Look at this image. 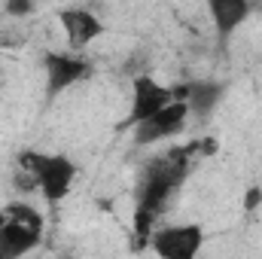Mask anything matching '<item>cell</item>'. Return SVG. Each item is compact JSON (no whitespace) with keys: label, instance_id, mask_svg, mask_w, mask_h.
Wrapping results in <instances>:
<instances>
[{"label":"cell","instance_id":"cell-1","mask_svg":"<svg viewBox=\"0 0 262 259\" xmlns=\"http://www.w3.org/2000/svg\"><path fill=\"white\" fill-rule=\"evenodd\" d=\"M18 168L31 189L43 195L46 204H58L73 192L76 183V162L64 153H43V149H25L18 153Z\"/></svg>","mask_w":262,"mask_h":259},{"label":"cell","instance_id":"cell-2","mask_svg":"<svg viewBox=\"0 0 262 259\" xmlns=\"http://www.w3.org/2000/svg\"><path fill=\"white\" fill-rule=\"evenodd\" d=\"M43 238V213L28 201H9L0 207V259L31 253Z\"/></svg>","mask_w":262,"mask_h":259},{"label":"cell","instance_id":"cell-3","mask_svg":"<svg viewBox=\"0 0 262 259\" xmlns=\"http://www.w3.org/2000/svg\"><path fill=\"white\" fill-rule=\"evenodd\" d=\"M204 247L201 223H171L149 232V250L162 259H195Z\"/></svg>","mask_w":262,"mask_h":259},{"label":"cell","instance_id":"cell-4","mask_svg":"<svg viewBox=\"0 0 262 259\" xmlns=\"http://www.w3.org/2000/svg\"><path fill=\"white\" fill-rule=\"evenodd\" d=\"M92 70H95L92 61L82 52H73V49H67V52H46L43 55V73H46L49 98L64 95L67 89L85 82L92 76Z\"/></svg>","mask_w":262,"mask_h":259},{"label":"cell","instance_id":"cell-5","mask_svg":"<svg viewBox=\"0 0 262 259\" xmlns=\"http://www.w3.org/2000/svg\"><path fill=\"white\" fill-rule=\"evenodd\" d=\"M186 92H189V85H183V92H180L174 85H162L152 76H137L131 82V107H128V116H125V128H134L146 116L159 113L174 98H186Z\"/></svg>","mask_w":262,"mask_h":259},{"label":"cell","instance_id":"cell-6","mask_svg":"<svg viewBox=\"0 0 262 259\" xmlns=\"http://www.w3.org/2000/svg\"><path fill=\"white\" fill-rule=\"evenodd\" d=\"M189 104H186V98H174L171 104H165L159 113H152V116H146L143 122H137L134 125V143L137 146H152V143H159V140H168V137H177L180 131L186 128V122H189Z\"/></svg>","mask_w":262,"mask_h":259},{"label":"cell","instance_id":"cell-7","mask_svg":"<svg viewBox=\"0 0 262 259\" xmlns=\"http://www.w3.org/2000/svg\"><path fill=\"white\" fill-rule=\"evenodd\" d=\"M58 25H61L67 46L73 52H85L95 40H101L107 34L104 18L98 12H92L89 6H82V3H73V6L58 9Z\"/></svg>","mask_w":262,"mask_h":259},{"label":"cell","instance_id":"cell-8","mask_svg":"<svg viewBox=\"0 0 262 259\" xmlns=\"http://www.w3.org/2000/svg\"><path fill=\"white\" fill-rule=\"evenodd\" d=\"M216 40H232L253 15V0H204Z\"/></svg>","mask_w":262,"mask_h":259},{"label":"cell","instance_id":"cell-9","mask_svg":"<svg viewBox=\"0 0 262 259\" xmlns=\"http://www.w3.org/2000/svg\"><path fill=\"white\" fill-rule=\"evenodd\" d=\"M223 101V85L220 82H192L186 92V104L192 116H207L216 104Z\"/></svg>","mask_w":262,"mask_h":259},{"label":"cell","instance_id":"cell-10","mask_svg":"<svg viewBox=\"0 0 262 259\" xmlns=\"http://www.w3.org/2000/svg\"><path fill=\"white\" fill-rule=\"evenodd\" d=\"M34 0H6V15H12V18H25V15H31L34 12Z\"/></svg>","mask_w":262,"mask_h":259},{"label":"cell","instance_id":"cell-11","mask_svg":"<svg viewBox=\"0 0 262 259\" xmlns=\"http://www.w3.org/2000/svg\"><path fill=\"white\" fill-rule=\"evenodd\" d=\"M259 201H262V189H259V186H253V189L247 192V198H244V207H247V210H253Z\"/></svg>","mask_w":262,"mask_h":259},{"label":"cell","instance_id":"cell-12","mask_svg":"<svg viewBox=\"0 0 262 259\" xmlns=\"http://www.w3.org/2000/svg\"><path fill=\"white\" fill-rule=\"evenodd\" d=\"M256 9H262V0H253V12H256Z\"/></svg>","mask_w":262,"mask_h":259}]
</instances>
